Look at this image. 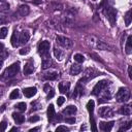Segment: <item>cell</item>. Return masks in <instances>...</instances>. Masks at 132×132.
Returning <instances> with one entry per match:
<instances>
[{
	"mask_svg": "<svg viewBox=\"0 0 132 132\" xmlns=\"http://www.w3.org/2000/svg\"><path fill=\"white\" fill-rule=\"evenodd\" d=\"M20 71V62H14L13 64H11L10 66H8L3 73L0 76V80H8L13 78L14 76H16V74Z\"/></svg>",
	"mask_w": 132,
	"mask_h": 132,
	"instance_id": "1",
	"label": "cell"
},
{
	"mask_svg": "<svg viewBox=\"0 0 132 132\" xmlns=\"http://www.w3.org/2000/svg\"><path fill=\"white\" fill-rule=\"evenodd\" d=\"M102 11H103V14L105 15V18L110 23V25L111 26H114L116 25V21H117V10L111 5L105 4Z\"/></svg>",
	"mask_w": 132,
	"mask_h": 132,
	"instance_id": "2",
	"label": "cell"
},
{
	"mask_svg": "<svg viewBox=\"0 0 132 132\" xmlns=\"http://www.w3.org/2000/svg\"><path fill=\"white\" fill-rule=\"evenodd\" d=\"M101 73L98 71V70H96L95 68H88L86 71H85V73L82 74V77L79 79V81L78 82H80V84H82V82H88V81H90L91 79H93L94 77H96V76H98V75H100Z\"/></svg>",
	"mask_w": 132,
	"mask_h": 132,
	"instance_id": "3",
	"label": "cell"
},
{
	"mask_svg": "<svg viewBox=\"0 0 132 132\" xmlns=\"http://www.w3.org/2000/svg\"><path fill=\"white\" fill-rule=\"evenodd\" d=\"M50 47H51V43H50V41H47V40H43V41H41V42L38 44V47H37L38 54L41 56L42 59L51 57V56H50Z\"/></svg>",
	"mask_w": 132,
	"mask_h": 132,
	"instance_id": "4",
	"label": "cell"
},
{
	"mask_svg": "<svg viewBox=\"0 0 132 132\" xmlns=\"http://www.w3.org/2000/svg\"><path fill=\"white\" fill-rule=\"evenodd\" d=\"M108 86H109V81H108L107 79H102V80L98 81V82L94 86V88H93L91 94L94 95V96H99L106 88H108Z\"/></svg>",
	"mask_w": 132,
	"mask_h": 132,
	"instance_id": "5",
	"label": "cell"
},
{
	"mask_svg": "<svg viewBox=\"0 0 132 132\" xmlns=\"http://www.w3.org/2000/svg\"><path fill=\"white\" fill-rule=\"evenodd\" d=\"M94 106H95V102L94 100H89L87 103V109L89 111L90 114V123H91V130L92 131H97V127H96V123H95V119H94Z\"/></svg>",
	"mask_w": 132,
	"mask_h": 132,
	"instance_id": "6",
	"label": "cell"
},
{
	"mask_svg": "<svg viewBox=\"0 0 132 132\" xmlns=\"http://www.w3.org/2000/svg\"><path fill=\"white\" fill-rule=\"evenodd\" d=\"M118 102H127L130 99V91L127 88H120L116 94Z\"/></svg>",
	"mask_w": 132,
	"mask_h": 132,
	"instance_id": "7",
	"label": "cell"
},
{
	"mask_svg": "<svg viewBox=\"0 0 132 132\" xmlns=\"http://www.w3.org/2000/svg\"><path fill=\"white\" fill-rule=\"evenodd\" d=\"M56 42H57V44H59L60 46H62L64 48H70L73 45V42L71 39H69L65 36H60V35L56 37Z\"/></svg>",
	"mask_w": 132,
	"mask_h": 132,
	"instance_id": "8",
	"label": "cell"
},
{
	"mask_svg": "<svg viewBox=\"0 0 132 132\" xmlns=\"http://www.w3.org/2000/svg\"><path fill=\"white\" fill-rule=\"evenodd\" d=\"M47 118L50 122H54V121H61V117L60 114H57L55 111V107L53 104H50L47 107Z\"/></svg>",
	"mask_w": 132,
	"mask_h": 132,
	"instance_id": "9",
	"label": "cell"
},
{
	"mask_svg": "<svg viewBox=\"0 0 132 132\" xmlns=\"http://www.w3.org/2000/svg\"><path fill=\"white\" fill-rule=\"evenodd\" d=\"M98 114L101 117V118H111L113 116V109L111 107H108V106H103V107H100L98 109Z\"/></svg>",
	"mask_w": 132,
	"mask_h": 132,
	"instance_id": "10",
	"label": "cell"
},
{
	"mask_svg": "<svg viewBox=\"0 0 132 132\" xmlns=\"http://www.w3.org/2000/svg\"><path fill=\"white\" fill-rule=\"evenodd\" d=\"M113 124H114L113 121H110V122H100V123H99V128H100L101 131L108 132V131H110L111 128L113 127Z\"/></svg>",
	"mask_w": 132,
	"mask_h": 132,
	"instance_id": "11",
	"label": "cell"
},
{
	"mask_svg": "<svg viewBox=\"0 0 132 132\" xmlns=\"http://www.w3.org/2000/svg\"><path fill=\"white\" fill-rule=\"evenodd\" d=\"M34 71V64L32 60H28L24 66V74L25 75H29Z\"/></svg>",
	"mask_w": 132,
	"mask_h": 132,
	"instance_id": "12",
	"label": "cell"
},
{
	"mask_svg": "<svg viewBox=\"0 0 132 132\" xmlns=\"http://www.w3.org/2000/svg\"><path fill=\"white\" fill-rule=\"evenodd\" d=\"M76 111H77V108H76V106H75V105H68L66 108H64V109L62 110V113H63V114H66V116L71 117V116L75 114V113H76Z\"/></svg>",
	"mask_w": 132,
	"mask_h": 132,
	"instance_id": "13",
	"label": "cell"
},
{
	"mask_svg": "<svg viewBox=\"0 0 132 132\" xmlns=\"http://www.w3.org/2000/svg\"><path fill=\"white\" fill-rule=\"evenodd\" d=\"M23 93L27 98H31L37 93V89L35 87H28V88H25L23 90Z\"/></svg>",
	"mask_w": 132,
	"mask_h": 132,
	"instance_id": "14",
	"label": "cell"
},
{
	"mask_svg": "<svg viewBox=\"0 0 132 132\" xmlns=\"http://www.w3.org/2000/svg\"><path fill=\"white\" fill-rule=\"evenodd\" d=\"M29 38H30V34L27 31H23V32L19 33V42H20V44L27 43Z\"/></svg>",
	"mask_w": 132,
	"mask_h": 132,
	"instance_id": "15",
	"label": "cell"
},
{
	"mask_svg": "<svg viewBox=\"0 0 132 132\" xmlns=\"http://www.w3.org/2000/svg\"><path fill=\"white\" fill-rule=\"evenodd\" d=\"M69 89H70V82L69 81H61L59 84V91H60V93L65 94V93H67L69 91Z\"/></svg>",
	"mask_w": 132,
	"mask_h": 132,
	"instance_id": "16",
	"label": "cell"
},
{
	"mask_svg": "<svg viewBox=\"0 0 132 132\" xmlns=\"http://www.w3.org/2000/svg\"><path fill=\"white\" fill-rule=\"evenodd\" d=\"M10 42H11V45L13 47H16L20 45V42H19V32L16 30L13 31L12 35H11V38H10Z\"/></svg>",
	"mask_w": 132,
	"mask_h": 132,
	"instance_id": "17",
	"label": "cell"
},
{
	"mask_svg": "<svg viewBox=\"0 0 132 132\" xmlns=\"http://www.w3.org/2000/svg\"><path fill=\"white\" fill-rule=\"evenodd\" d=\"M18 12H19V14L21 15V16H26L27 14H29V12H30V9H29V7L27 6V5H20L19 6V8H18Z\"/></svg>",
	"mask_w": 132,
	"mask_h": 132,
	"instance_id": "18",
	"label": "cell"
},
{
	"mask_svg": "<svg viewBox=\"0 0 132 132\" xmlns=\"http://www.w3.org/2000/svg\"><path fill=\"white\" fill-rule=\"evenodd\" d=\"M81 72V66H79V65H77V64H73L71 67H70V69H69V73L71 74V75H77V74H79Z\"/></svg>",
	"mask_w": 132,
	"mask_h": 132,
	"instance_id": "19",
	"label": "cell"
},
{
	"mask_svg": "<svg viewBox=\"0 0 132 132\" xmlns=\"http://www.w3.org/2000/svg\"><path fill=\"white\" fill-rule=\"evenodd\" d=\"M43 77H44V79H46V80H55V79H57V77H58V72H56V71L45 72V73L43 74Z\"/></svg>",
	"mask_w": 132,
	"mask_h": 132,
	"instance_id": "20",
	"label": "cell"
},
{
	"mask_svg": "<svg viewBox=\"0 0 132 132\" xmlns=\"http://www.w3.org/2000/svg\"><path fill=\"white\" fill-rule=\"evenodd\" d=\"M12 119L14 120V122L16 124H22L25 122V117L21 113H16V112H13L12 113Z\"/></svg>",
	"mask_w": 132,
	"mask_h": 132,
	"instance_id": "21",
	"label": "cell"
},
{
	"mask_svg": "<svg viewBox=\"0 0 132 132\" xmlns=\"http://www.w3.org/2000/svg\"><path fill=\"white\" fill-rule=\"evenodd\" d=\"M82 94H84V88L81 87V84L78 82L77 86H76V88H75V90H74L73 98H75V97H77V96H80V95H82Z\"/></svg>",
	"mask_w": 132,
	"mask_h": 132,
	"instance_id": "22",
	"label": "cell"
},
{
	"mask_svg": "<svg viewBox=\"0 0 132 132\" xmlns=\"http://www.w3.org/2000/svg\"><path fill=\"white\" fill-rule=\"evenodd\" d=\"M131 52H132V36L129 35L126 41V53L131 54Z\"/></svg>",
	"mask_w": 132,
	"mask_h": 132,
	"instance_id": "23",
	"label": "cell"
},
{
	"mask_svg": "<svg viewBox=\"0 0 132 132\" xmlns=\"http://www.w3.org/2000/svg\"><path fill=\"white\" fill-rule=\"evenodd\" d=\"M51 65H53V62H52L51 57L42 59V69H46V68L51 67Z\"/></svg>",
	"mask_w": 132,
	"mask_h": 132,
	"instance_id": "24",
	"label": "cell"
},
{
	"mask_svg": "<svg viewBox=\"0 0 132 132\" xmlns=\"http://www.w3.org/2000/svg\"><path fill=\"white\" fill-rule=\"evenodd\" d=\"M119 112L122 113V114H124V116H129V114L131 113V107H130L129 105H127V106H122V107L119 109Z\"/></svg>",
	"mask_w": 132,
	"mask_h": 132,
	"instance_id": "25",
	"label": "cell"
},
{
	"mask_svg": "<svg viewBox=\"0 0 132 132\" xmlns=\"http://www.w3.org/2000/svg\"><path fill=\"white\" fill-rule=\"evenodd\" d=\"M54 55H55V57H56L59 61H61V60L63 59V57H64V53H63L61 50H58L57 47L54 48Z\"/></svg>",
	"mask_w": 132,
	"mask_h": 132,
	"instance_id": "26",
	"label": "cell"
},
{
	"mask_svg": "<svg viewBox=\"0 0 132 132\" xmlns=\"http://www.w3.org/2000/svg\"><path fill=\"white\" fill-rule=\"evenodd\" d=\"M124 19H125V24H126V26H127V27L130 26V24H131V10H128V11L126 12V15L124 16Z\"/></svg>",
	"mask_w": 132,
	"mask_h": 132,
	"instance_id": "27",
	"label": "cell"
},
{
	"mask_svg": "<svg viewBox=\"0 0 132 132\" xmlns=\"http://www.w3.org/2000/svg\"><path fill=\"white\" fill-rule=\"evenodd\" d=\"M20 97V91L18 90V89H14L11 93H10V95H9V99H16V98H19Z\"/></svg>",
	"mask_w": 132,
	"mask_h": 132,
	"instance_id": "28",
	"label": "cell"
},
{
	"mask_svg": "<svg viewBox=\"0 0 132 132\" xmlns=\"http://www.w3.org/2000/svg\"><path fill=\"white\" fill-rule=\"evenodd\" d=\"M7 33H8L7 27H2V28H0V39L5 38L6 35H7Z\"/></svg>",
	"mask_w": 132,
	"mask_h": 132,
	"instance_id": "29",
	"label": "cell"
},
{
	"mask_svg": "<svg viewBox=\"0 0 132 132\" xmlns=\"http://www.w3.org/2000/svg\"><path fill=\"white\" fill-rule=\"evenodd\" d=\"M73 58H74V60H75L76 62H78V63H82V62L85 61V57H84L81 54H75Z\"/></svg>",
	"mask_w": 132,
	"mask_h": 132,
	"instance_id": "30",
	"label": "cell"
},
{
	"mask_svg": "<svg viewBox=\"0 0 132 132\" xmlns=\"http://www.w3.org/2000/svg\"><path fill=\"white\" fill-rule=\"evenodd\" d=\"M15 107H16L20 111H25L26 108H27V105H26L25 102H20V103H18V104L15 105Z\"/></svg>",
	"mask_w": 132,
	"mask_h": 132,
	"instance_id": "31",
	"label": "cell"
},
{
	"mask_svg": "<svg viewBox=\"0 0 132 132\" xmlns=\"http://www.w3.org/2000/svg\"><path fill=\"white\" fill-rule=\"evenodd\" d=\"M9 9V4L8 3H4L2 5H0V11H7Z\"/></svg>",
	"mask_w": 132,
	"mask_h": 132,
	"instance_id": "32",
	"label": "cell"
},
{
	"mask_svg": "<svg viewBox=\"0 0 132 132\" xmlns=\"http://www.w3.org/2000/svg\"><path fill=\"white\" fill-rule=\"evenodd\" d=\"M126 124H127V125L122 126V127L119 129V131H122V130H124V131H125V130H128V129H130V128H131V122H127Z\"/></svg>",
	"mask_w": 132,
	"mask_h": 132,
	"instance_id": "33",
	"label": "cell"
},
{
	"mask_svg": "<svg viewBox=\"0 0 132 132\" xmlns=\"http://www.w3.org/2000/svg\"><path fill=\"white\" fill-rule=\"evenodd\" d=\"M39 120H40V118L38 116H33V117L29 118V122L30 123H35V122H38Z\"/></svg>",
	"mask_w": 132,
	"mask_h": 132,
	"instance_id": "34",
	"label": "cell"
},
{
	"mask_svg": "<svg viewBox=\"0 0 132 132\" xmlns=\"http://www.w3.org/2000/svg\"><path fill=\"white\" fill-rule=\"evenodd\" d=\"M29 52H30L29 47H25V48H21L20 50V54L21 55H27V54H29Z\"/></svg>",
	"mask_w": 132,
	"mask_h": 132,
	"instance_id": "35",
	"label": "cell"
},
{
	"mask_svg": "<svg viewBox=\"0 0 132 132\" xmlns=\"http://www.w3.org/2000/svg\"><path fill=\"white\" fill-rule=\"evenodd\" d=\"M64 102H65V98H64L63 96H61V97H59V98L57 99V104H58L59 106H61Z\"/></svg>",
	"mask_w": 132,
	"mask_h": 132,
	"instance_id": "36",
	"label": "cell"
},
{
	"mask_svg": "<svg viewBox=\"0 0 132 132\" xmlns=\"http://www.w3.org/2000/svg\"><path fill=\"white\" fill-rule=\"evenodd\" d=\"M69 129L66 127V126H59V127H57L56 128V131L57 132H60V131H68Z\"/></svg>",
	"mask_w": 132,
	"mask_h": 132,
	"instance_id": "37",
	"label": "cell"
},
{
	"mask_svg": "<svg viewBox=\"0 0 132 132\" xmlns=\"http://www.w3.org/2000/svg\"><path fill=\"white\" fill-rule=\"evenodd\" d=\"M46 95H47V99H51L52 97H54V95H55V91H54V89L52 88V89L46 93Z\"/></svg>",
	"mask_w": 132,
	"mask_h": 132,
	"instance_id": "38",
	"label": "cell"
},
{
	"mask_svg": "<svg viewBox=\"0 0 132 132\" xmlns=\"http://www.w3.org/2000/svg\"><path fill=\"white\" fill-rule=\"evenodd\" d=\"M6 127H7L6 122H2V123H0V132L5 131V130H6Z\"/></svg>",
	"mask_w": 132,
	"mask_h": 132,
	"instance_id": "39",
	"label": "cell"
},
{
	"mask_svg": "<svg viewBox=\"0 0 132 132\" xmlns=\"http://www.w3.org/2000/svg\"><path fill=\"white\" fill-rule=\"evenodd\" d=\"M36 104H37V101H35V102H32V103H31V105L33 106V107H32V110H37V109H39V108H40V105H39V104H38V105H36Z\"/></svg>",
	"mask_w": 132,
	"mask_h": 132,
	"instance_id": "40",
	"label": "cell"
},
{
	"mask_svg": "<svg viewBox=\"0 0 132 132\" xmlns=\"http://www.w3.org/2000/svg\"><path fill=\"white\" fill-rule=\"evenodd\" d=\"M64 121L67 122V123H69V124H74L75 123V119L74 118H66Z\"/></svg>",
	"mask_w": 132,
	"mask_h": 132,
	"instance_id": "41",
	"label": "cell"
},
{
	"mask_svg": "<svg viewBox=\"0 0 132 132\" xmlns=\"http://www.w3.org/2000/svg\"><path fill=\"white\" fill-rule=\"evenodd\" d=\"M128 74H129V78L131 79L132 78V75H131V66L128 67Z\"/></svg>",
	"mask_w": 132,
	"mask_h": 132,
	"instance_id": "42",
	"label": "cell"
},
{
	"mask_svg": "<svg viewBox=\"0 0 132 132\" xmlns=\"http://www.w3.org/2000/svg\"><path fill=\"white\" fill-rule=\"evenodd\" d=\"M38 130H40V127H35V128H32V129H30L29 131H30V132H33V131H38Z\"/></svg>",
	"mask_w": 132,
	"mask_h": 132,
	"instance_id": "43",
	"label": "cell"
},
{
	"mask_svg": "<svg viewBox=\"0 0 132 132\" xmlns=\"http://www.w3.org/2000/svg\"><path fill=\"white\" fill-rule=\"evenodd\" d=\"M3 61H4V58H3V57H0V69H1L2 66H3Z\"/></svg>",
	"mask_w": 132,
	"mask_h": 132,
	"instance_id": "44",
	"label": "cell"
},
{
	"mask_svg": "<svg viewBox=\"0 0 132 132\" xmlns=\"http://www.w3.org/2000/svg\"><path fill=\"white\" fill-rule=\"evenodd\" d=\"M4 23H5V18L0 15V25H1V24H4Z\"/></svg>",
	"mask_w": 132,
	"mask_h": 132,
	"instance_id": "45",
	"label": "cell"
},
{
	"mask_svg": "<svg viewBox=\"0 0 132 132\" xmlns=\"http://www.w3.org/2000/svg\"><path fill=\"white\" fill-rule=\"evenodd\" d=\"M3 50H4V44L2 42H0V54L3 52Z\"/></svg>",
	"mask_w": 132,
	"mask_h": 132,
	"instance_id": "46",
	"label": "cell"
},
{
	"mask_svg": "<svg viewBox=\"0 0 132 132\" xmlns=\"http://www.w3.org/2000/svg\"><path fill=\"white\" fill-rule=\"evenodd\" d=\"M33 3L34 4H39V3H41V0H35V1H33Z\"/></svg>",
	"mask_w": 132,
	"mask_h": 132,
	"instance_id": "47",
	"label": "cell"
},
{
	"mask_svg": "<svg viewBox=\"0 0 132 132\" xmlns=\"http://www.w3.org/2000/svg\"><path fill=\"white\" fill-rule=\"evenodd\" d=\"M14 130H16V128H15V127H13V128H11V131H14Z\"/></svg>",
	"mask_w": 132,
	"mask_h": 132,
	"instance_id": "48",
	"label": "cell"
},
{
	"mask_svg": "<svg viewBox=\"0 0 132 132\" xmlns=\"http://www.w3.org/2000/svg\"><path fill=\"white\" fill-rule=\"evenodd\" d=\"M3 1H5V0H0V2H3Z\"/></svg>",
	"mask_w": 132,
	"mask_h": 132,
	"instance_id": "49",
	"label": "cell"
},
{
	"mask_svg": "<svg viewBox=\"0 0 132 132\" xmlns=\"http://www.w3.org/2000/svg\"><path fill=\"white\" fill-rule=\"evenodd\" d=\"M1 95H2V93H0V96H1Z\"/></svg>",
	"mask_w": 132,
	"mask_h": 132,
	"instance_id": "50",
	"label": "cell"
}]
</instances>
